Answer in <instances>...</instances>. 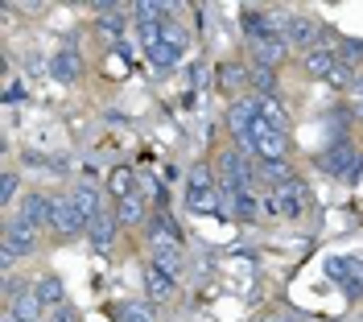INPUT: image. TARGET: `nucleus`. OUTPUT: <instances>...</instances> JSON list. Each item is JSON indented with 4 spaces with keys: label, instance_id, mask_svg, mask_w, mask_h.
Listing matches in <instances>:
<instances>
[{
    "label": "nucleus",
    "instance_id": "1",
    "mask_svg": "<svg viewBox=\"0 0 363 322\" xmlns=\"http://www.w3.org/2000/svg\"><path fill=\"white\" fill-rule=\"evenodd\" d=\"M277 21H281V33L294 50H314V42L322 38V21L314 13H277Z\"/></svg>",
    "mask_w": 363,
    "mask_h": 322
},
{
    "label": "nucleus",
    "instance_id": "2",
    "mask_svg": "<svg viewBox=\"0 0 363 322\" xmlns=\"http://www.w3.org/2000/svg\"><path fill=\"white\" fill-rule=\"evenodd\" d=\"M355 157H359V153H355V145H351L347 137H339V140H326V149H322L318 165H322L330 178H355V170H359Z\"/></svg>",
    "mask_w": 363,
    "mask_h": 322
},
{
    "label": "nucleus",
    "instance_id": "3",
    "mask_svg": "<svg viewBox=\"0 0 363 322\" xmlns=\"http://www.w3.org/2000/svg\"><path fill=\"white\" fill-rule=\"evenodd\" d=\"M269 194H272V203H277V215H285V219H301L306 207H310V190H306L301 178H289L285 186H277Z\"/></svg>",
    "mask_w": 363,
    "mask_h": 322
},
{
    "label": "nucleus",
    "instance_id": "4",
    "mask_svg": "<svg viewBox=\"0 0 363 322\" xmlns=\"http://www.w3.org/2000/svg\"><path fill=\"white\" fill-rule=\"evenodd\" d=\"M33 248H38V231L29 228V223H21V219H9V223H4V269H9L13 260L29 256Z\"/></svg>",
    "mask_w": 363,
    "mask_h": 322
},
{
    "label": "nucleus",
    "instance_id": "5",
    "mask_svg": "<svg viewBox=\"0 0 363 322\" xmlns=\"http://www.w3.org/2000/svg\"><path fill=\"white\" fill-rule=\"evenodd\" d=\"M240 29H244V38H248V46H252V42H264L269 33H277L281 21H277V13H269V9L244 4V9H240Z\"/></svg>",
    "mask_w": 363,
    "mask_h": 322
},
{
    "label": "nucleus",
    "instance_id": "6",
    "mask_svg": "<svg viewBox=\"0 0 363 322\" xmlns=\"http://www.w3.org/2000/svg\"><path fill=\"white\" fill-rule=\"evenodd\" d=\"M21 223H29L33 231H42V228H50L54 223V199L45 194V190H29L21 199V215H17Z\"/></svg>",
    "mask_w": 363,
    "mask_h": 322
},
{
    "label": "nucleus",
    "instance_id": "7",
    "mask_svg": "<svg viewBox=\"0 0 363 322\" xmlns=\"http://www.w3.org/2000/svg\"><path fill=\"white\" fill-rule=\"evenodd\" d=\"M252 67H281V62H285V58H289V54H294V46H289V42H285V33H281V29H277V33H269V38H264V42H252Z\"/></svg>",
    "mask_w": 363,
    "mask_h": 322
},
{
    "label": "nucleus",
    "instance_id": "8",
    "mask_svg": "<svg viewBox=\"0 0 363 322\" xmlns=\"http://www.w3.org/2000/svg\"><path fill=\"white\" fill-rule=\"evenodd\" d=\"M256 116H260V99H256V95H244V99H235V104L227 108V128L244 140L252 133V124H256Z\"/></svg>",
    "mask_w": 363,
    "mask_h": 322
},
{
    "label": "nucleus",
    "instance_id": "9",
    "mask_svg": "<svg viewBox=\"0 0 363 322\" xmlns=\"http://www.w3.org/2000/svg\"><path fill=\"white\" fill-rule=\"evenodd\" d=\"M50 231H54V235H62V240L79 235V231H87V219L74 211L70 194H67V199H54V223H50Z\"/></svg>",
    "mask_w": 363,
    "mask_h": 322
},
{
    "label": "nucleus",
    "instance_id": "10",
    "mask_svg": "<svg viewBox=\"0 0 363 322\" xmlns=\"http://www.w3.org/2000/svg\"><path fill=\"white\" fill-rule=\"evenodd\" d=\"M145 289H149V298L153 301H169L174 294H178V277L174 273H165L161 265H145Z\"/></svg>",
    "mask_w": 363,
    "mask_h": 322
},
{
    "label": "nucleus",
    "instance_id": "11",
    "mask_svg": "<svg viewBox=\"0 0 363 322\" xmlns=\"http://www.w3.org/2000/svg\"><path fill=\"white\" fill-rule=\"evenodd\" d=\"M70 203H74V211H79L87 223L104 215V194H99V186H91V182L74 186V190H70Z\"/></svg>",
    "mask_w": 363,
    "mask_h": 322
},
{
    "label": "nucleus",
    "instance_id": "12",
    "mask_svg": "<svg viewBox=\"0 0 363 322\" xmlns=\"http://www.w3.org/2000/svg\"><path fill=\"white\" fill-rule=\"evenodd\" d=\"M116 231H120L116 215H99V219H91V223H87L91 248H95L99 256H108V252H112V244H116Z\"/></svg>",
    "mask_w": 363,
    "mask_h": 322
},
{
    "label": "nucleus",
    "instance_id": "13",
    "mask_svg": "<svg viewBox=\"0 0 363 322\" xmlns=\"http://www.w3.org/2000/svg\"><path fill=\"white\" fill-rule=\"evenodd\" d=\"M95 25L108 38H124L128 33V9H120V4H95Z\"/></svg>",
    "mask_w": 363,
    "mask_h": 322
},
{
    "label": "nucleus",
    "instance_id": "14",
    "mask_svg": "<svg viewBox=\"0 0 363 322\" xmlns=\"http://www.w3.org/2000/svg\"><path fill=\"white\" fill-rule=\"evenodd\" d=\"M301 62H306V70H310L314 79H330L335 67H339V54H335L330 46H314V50L301 54Z\"/></svg>",
    "mask_w": 363,
    "mask_h": 322
},
{
    "label": "nucleus",
    "instance_id": "15",
    "mask_svg": "<svg viewBox=\"0 0 363 322\" xmlns=\"http://www.w3.org/2000/svg\"><path fill=\"white\" fill-rule=\"evenodd\" d=\"M50 74H54L58 83H79V74H83V62H79V54H74V46L58 50V54L50 58Z\"/></svg>",
    "mask_w": 363,
    "mask_h": 322
},
{
    "label": "nucleus",
    "instance_id": "16",
    "mask_svg": "<svg viewBox=\"0 0 363 322\" xmlns=\"http://www.w3.org/2000/svg\"><path fill=\"white\" fill-rule=\"evenodd\" d=\"M153 265H161L165 273H182V265H186V256H182V244L178 240H153Z\"/></svg>",
    "mask_w": 363,
    "mask_h": 322
},
{
    "label": "nucleus",
    "instance_id": "17",
    "mask_svg": "<svg viewBox=\"0 0 363 322\" xmlns=\"http://www.w3.org/2000/svg\"><path fill=\"white\" fill-rule=\"evenodd\" d=\"M112 215H116V223H120V228H136V223H145L149 207H145V199H140V194H133V199H120Z\"/></svg>",
    "mask_w": 363,
    "mask_h": 322
},
{
    "label": "nucleus",
    "instance_id": "18",
    "mask_svg": "<svg viewBox=\"0 0 363 322\" xmlns=\"http://www.w3.org/2000/svg\"><path fill=\"white\" fill-rule=\"evenodd\" d=\"M294 178V170H289V161H256V182L260 186H285Z\"/></svg>",
    "mask_w": 363,
    "mask_h": 322
},
{
    "label": "nucleus",
    "instance_id": "19",
    "mask_svg": "<svg viewBox=\"0 0 363 322\" xmlns=\"http://www.w3.org/2000/svg\"><path fill=\"white\" fill-rule=\"evenodd\" d=\"M33 294L42 298V306H50V310H58V306H67V285H62V277H42L38 285H33Z\"/></svg>",
    "mask_w": 363,
    "mask_h": 322
},
{
    "label": "nucleus",
    "instance_id": "20",
    "mask_svg": "<svg viewBox=\"0 0 363 322\" xmlns=\"http://www.w3.org/2000/svg\"><path fill=\"white\" fill-rule=\"evenodd\" d=\"M182 54H186V46H178V42H157V46L149 50V67L153 70H174L182 62Z\"/></svg>",
    "mask_w": 363,
    "mask_h": 322
},
{
    "label": "nucleus",
    "instance_id": "21",
    "mask_svg": "<svg viewBox=\"0 0 363 322\" xmlns=\"http://www.w3.org/2000/svg\"><path fill=\"white\" fill-rule=\"evenodd\" d=\"M219 87L223 91H244V87H252V70L240 67V62H223L219 67Z\"/></svg>",
    "mask_w": 363,
    "mask_h": 322
},
{
    "label": "nucleus",
    "instance_id": "22",
    "mask_svg": "<svg viewBox=\"0 0 363 322\" xmlns=\"http://www.w3.org/2000/svg\"><path fill=\"white\" fill-rule=\"evenodd\" d=\"M227 207H231V219L252 223V219L260 215V199H256V190H248V194H231V199H227Z\"/></svg>",
    "mask_w": 363,
    "mask_h": 322
},
{
    "label": "nucleus",
    "instance_id": "23",
    "mask_svg": "<svg viewBox=\"0 0 363 322\" xmlns=\"http://www.w3.org/2000/svg\"><path fill=\"white\" fill-rule=\"evenodd\" d=\"M149 235L153 240H178L182 244V231H178V223H174V215L161 207L157 215H149Z\"/></svg>",
    "mask_w": 363,
    "mask_h": 322
},
{
    "label": "nucleus",
    "instance_id": "24",
    "mask_svg": "<svg viewBox=\"0 0 363 322\" xmlns=\"http://www.w3.org/2000/svg\"><path fill=\"white\" fill-rule=\"evenodd\" d=\"M252 87H256L260 99H277V95H281V87H277V70L272 67H252Z\"/></svg>",
    "mask_w": 363,
    "mask_h": 322
},
{
    "label": "nucleus",
    "instance_id": "25",
    "mask_svg": "<svg viewBox=\"0 0 363 322\" xmlns=\"http://www.w3.org/2000/svg\"><path fill=\"white\" fill-rule=\"evenodd\" d=\"M335 54H339V62H347V67H355V62H363V38L339 33V38H335Z\"/></svg>",
    "mask_w": 363,
    "mask_h": 322
},
{
    "label": "nucleus",
    "instance_id": "26",
    "mask_svg": "<svg viewBox=\"0 0 363 322\" xmlns=\"http://www.w3.org/2000/svg\"><path fill=\"white\" fill-rule=\"evenodd\" d=\"M260 99V95H256ZM260 120H269L272 128H289V116H285V108H281V99H260Z\"/></svg>",
    "mask_w": 363,
    "mask_h": 322
},
{
    "label": "nucleus",
    "instance_id": "27",
    "mask_svg": "<svg viewBox=\"0 0 363 322\" xmlns=\"http://www.w3.org/2000/svg\"><path fill=\"white\" fill-rule=\"evenodd\" d=\"M116 314H120V322H157V318H153V306H149V301H124Z\"/></svg>",
    "mask_w": 363,
    "mask_h": 322
},
{
    "label": "nucleus",
    "instance_id": "28",
    "mask_svg": "<svg viewBox=\"0 0 363 322\" xmlns=\"http://www.w3.org/2000/svg\"><path fill=\"white\" fill-rule=\"evenodd\" d=\"M112 194H116V203L136 194V174H133V170H116V174H112Z\"/></svg>",
    "mask_w": 363,
    "mask_h": 322
},
{
    "label": "nucleus",
    "instance_id": "29",
    "mask_svg": "<svg viewBox=\"0 0 363 322\" xmlns=\"http://www.w3.org/2000/svg\"><path fill=\"white\" fill-rule=\"evenodd\" d=\"M17 190H21V174H17V170H4V174H0V203L9 207V203L17 199Z\"/></svg>",
    "mask_w": 363,
    "mask_h": 322
},
{
    "label": "nucleus",
    "instance_id": "30",
    "mask_svg": "<svg viewBox=\"0 0 363 322\" xmlns=\"http://www.w3.org/2000/svg\"><path fill=\"white\" fill-rule=\"evenodd\" d=\"M45 322H79V314H74L70 306H58V310H50V318Z\"/></svg>",
    "mask_w": 363,
    "mask_h": 322
},
{
    "label": "nucleus",
    "instance_id": "31",
    "mask_svg": "<svg viewBox=\"0 0 363 322\" xmlns=\"http://www.w3.org/2000/svg\"><path fill=\"white\" fill-rule=\"evenodd\" d=\"M25 95H29V91H25L21 83H9V87H4V104H21Z\"/></svg>",
    "mask_w": 363,
    "mask_h": 322
},
{
    "label": "nucleus",
    "instance_id": "32",
    "mask_svg": "<svg viewBox=\"0 0 363 322\" xmlns=\"http://www.w3.org/2000/svg\"><path fill=\"white\" fill-rule=\"evenodd\" d=\"M269 322H306V314H301V310H281V314H272Z\"/></svg>",
    "mask_w": 363,
    "mask_h": 322
},
{
    "label": "nucleus",
    "instance_id": "33",
    "mask_svg": "<svg viewBox=\"0 0 363 322\" xmlns=\"http://www.w3.org/2000/svg\"><path fill=\"white\" fill-rule=\"evenodd\" d=\"M355 91H359V95H363V74H359V83H355Z\"/></svg>",
    "mask_w": 363,
    "mask_h": 322
}]
</instances>
